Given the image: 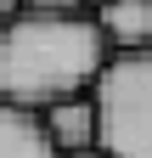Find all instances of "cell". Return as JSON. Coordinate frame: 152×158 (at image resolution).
Here are the masks:
<instances>
[{
    "label": "cell",
    "mask_w": 152,
    "mask_h": 158,
    "mask_svg": "<svg viewBox=\"0 0 152 158\" xmlns=\"http://www.w3.org/2000/svg\"><path fill=\"white\" fill-rule=\"evenodd\" d=\"M107 34L90 11H11L0 23V96L23 107H51L96 85Z\"/></svg>",
    "instance_id": "6da1fadb"
},
{
    "label": "cell",
    "mask_w": 152,
    "mask_h": 158,
    "mask_svg": "<svg viewBox=\"0 0 152 158\" xmlns=\"http://www.w3.org/2000/svg\"><path fill=\"white\" fill-rule=\"evenodd\" d=\"M90 96H96V152L152 158V40L107 51Z\"/></svg>",
    "instance_id": "7a4b0ae2"
},
{
    "label": "cell",
    "mask_w": 152,
    "mask_h": 158,
    "mask_svg": "<svg viewBox=\"0 0 152 158\" xmlns=\"http://www.w3.org/2000/svg\"><path fill=\"white\" fill-rule=\"evenodd\" d=\"M0 158H62L40 107H23L11 96H0Z\"/></svg>",
    "instance_id": "3957f363"
},
{
    "label": "cell",
    "mask_w": 152,
    "mask_h": 158,
    "mask_svg": "<svg viewBox=\"0 0 152 158\" xmlns=\"http://www.w3.org/2000/svg\"><path fill=\"white\" fill-rule=\"evenodd\" d=\"M40 118H45V130H51V141H56V152H62V158L96 147V96H90V90L40 107Z\"/></svg>",
    "instance_id": "277c9868"
},
{
    "label": "cell",
    "mask_w": 152,
    "mask_h": 158,
    "mask_svg": "<svg viewBox=\"0 0 152 158\" xmlns=\"http://www.w3.org/2000/svg\"><path fill=\"white\" fill-rule=\"evenodd\" d=\"M96 23L107 34V45H146L152 40V0H102L96 6Z\"/></svg>",
    "instance_id": "5b68a950"
},
{
    "label": "cell",
    "mask_w": 152,
    "mask_h": 158,
    "mask_svg": "<svg viewBox=\"0 0 152 158\" xmlns=\"http://www.w3.org/2000/svg\"><path fill=\"white\" fill-rule=\"evenodd\" d=\"M23 11H90L85 0H17Z\"/></svg>",
    "instance_id": "8992f818"
},
{
    "label": "cell",
    "mask_w": 152,
    "mask_h": 158,
    "mask_svg": "<svg viewBox=\"0 0 152 158\" xmlns=\"http://www.w3.org/2000/svg\"><path fill=\"white\" fill-rule=\"evenodd\" d=\"M68 158H107V152H96V147H90V152H68Z\"/></svg>",
    "instance_id": "52a82bcc"
},
{
    "label": "cell",
    "mask_w": 152,
    "mask_h": 158,
    "mask_svg": "<svg viewBox=\"0 0 152 158\" xmlns=\"http://www.w3.org/2000/svg\"><path fill=\"white\" fill-rule=\"evenodd\" d=\"M85 6H102V0H85Z\"/></svg>",
    "instance_id": "ba28073f"
}]
</instances>
